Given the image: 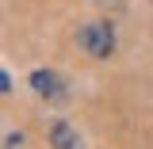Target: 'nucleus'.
Returning <instances> with one entry per match:
<instances>
[{"instance_id":"2","label":"nucleus","mask_w":153,"mask_h":149,"mask_svg":"<svg viewBox=\"0 0 153 149\" xmlns=\"http://www.w3.org/2000/svg\"><path fill=\"white\" fill-rule=\"evenodd\" d=\"M31 88H35L42 99H65V84H61V76L50 73V69H35V73H31Z\"/></svg>"},{"instance_id":"1","label":"nucleus","mask_w":153,"mask_h":149,"mask_svg":"<svg viewBox=\"0 0 153 149\" xmlns=\"http://www.w3.org/2000/svg\"><path fill=\"white\" fill-rule=\"evenodd\" d=\"M80 46L92 57H111L115 54V31L107 23H88V27L80 31Z\"/></svg>"},{"instance_id":"3","label":"nucleus","mask_w":153,"mask_h":149,"mask_svg":"<svg viewBox=\"0 0 153 149\" xmlns=\"http://www.w3.org/2000/svg\"><path fill=\"white\" fill-rule=\"evenodd\" d=\"M50 145L54 149H80V138H76V130L69 126V122L57 119L54 126H50Z\"/></svg>"},{"instance_id":"4","label":"nucleus","mask_w":153,"mask_h":149,"mask_svg":"<svg viewBox=\"0 0 153 149\" xmlns=\"http://www.w3.org/2000/svg\"><path fill=\"white\" fill-rule=\"evenodd\" d=\"M0 96H12V73L0 69Z\"/></svg>"}]
</instances>
